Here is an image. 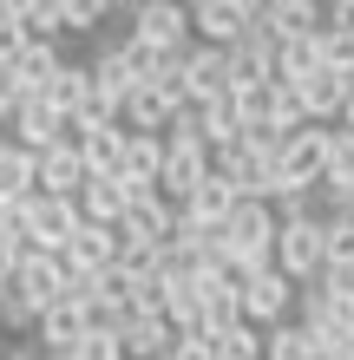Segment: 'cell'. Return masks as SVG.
I'll use <instances>...</instances> for the list:
<instances>
[{"mask_svg": "<svg viewBox=\"0 0 354 360\" xmlns=\"http://www.w3.org/2000/svg\"><path fill=\"white\" fill-rule=\"evenodd\" d=\"M276 269L289 275L296 288L322 282L328 275V217H308V223H282V243H276Z\"/></svg>", "mask_w": 354, "mask_h": 360, "instance_id": "obj_1", "label": "cell"}, {"mask_svg": "<svg viewBox=\"0 0 354 360\" xmlns=\"http://www.w3.org/2000/svg\"><path fill=\"white\" fill-rule=\"evenodd\" d=\"M328 164H335V131L308 124L282 144V197L289 190H328Z\"/></svg>", "mask_w": 354, "mask_h": 360, "instance_id": "obj_2", "label": "cell"}, {"mask_svg": "<svg viewBox=\"0 0 354 360\" xmlns=\"http://www.w3.org/2000/svg\"><path fill=\"white\" fill-rule=\"evenodd\" d=\"M191 27H197V46H243L249 27H256V0H197L191 7Z\"/></svg>", "mask_w": 354, "mask_h": 360, "instance_id": "obj_3", "label": "cell"}, {"mask_svg": "<svg viewBox=\"0 0 354 360\" xmlns=\"http://www.w3.org/2000/svg\"><path fill=\"white\" fill-rule=\"evenodd\" d=\"M20 217H27V236H33L39 256H66V243L79 236V223H86L79 203H66V197H33Z\"/></svg>", "mask_w": 354, "mask_h": 360, "instance_id": "obj_4", "label": "cell"}, {"mask_svg": "<svg viewBox=\"0 0 354 360\" xmlns=\"http://www.w3.org/2000/svg\"><path fill=\"white\" fill-rule=\"evenodd\" d=\"M296 302H302V288L289 282L282 269H269V275H256V282H243V321H249V328H263V334H269V328H282Z\"/></svg>", "mask_w": 354, "mask_h": 360, "instance_id": "obj_5", "label": "cell"}, {"mask_svg": "<svg viewBox=\"0 0 354 360\" xmlns=\"http://www.w3.org/2000/svg\"><path fill=\"white\" fill-rule=\"evenodd\" d=\"M132 33L164 53H191L197 27H191V7H177V0H144V7H132Z\"/></svg>", "mask_w": 354, "mask_h": 360, "instance_id": "obj_6", "label": "cell"}, {"mask_svg": "<svg viewBox=\"0 0 354 360\" xmlns=\"http://www.w3.org/2000/svg\"><path fill=\"white\" fill-rule=\"evenodd\" d=\"M276 46L282 39L263 27V0H256V27H249V39L243 46H230V72H236V92H249V86H276Z\"/></svg>", "mask_w": 354, "mask_h": 360, "instance_id": "obj_7", "label": "cell"}, {"mask_svg": "<svg viewBox=\"0 0 354 360\" xmlns=\"http://www.w3.org/2000/svg\"><path fill=\"white\" fill-rule=\"evenodd\" d=\"M13 288L27 295L33 314H53L59 302H72V269H66V256H27V269H20Z\"/></svg>", "mask_w": 354, "mask_h": 360, "instance_id": "obj_8", "label": "cell"}, {"mask_svg": "<svg viewBox=\"0 0 354 360\" xmlns=\"http://www.w3.org/2000/svg\"><path fill=\"white\" fill-rule=\"evenodd\" d=\"M184 92H191V105H217L236 92V72H230V53L223 46H191V59H184Z\"/></svg>", "mask_w": 354, "mask_h": 360, "instance_id": "obj_9", "label": "cell"}, {"mask_svg": "<svg viewBox=\"0 0 354 360\" xmlns=\"http://www.w3.org/2000/svg\"><path fill=\"white\" fill-rule=\"evenodd\" d=\"M86 184H92V171H86V151H79V144H59V151L39 158V197L79 203V197H86Z\"/></svg>", "mask_w": 354, "mask_h": 360, "instance_id": "obj_10", "label": "cell"}, {"mask_svg": "<svg viewBox=\"0 0 354 360\" xmlns=\"http://www.w3.org/2000/svg\"><path fill=\"white\" fill-rule=\"evenodd\" d=\"M7 131H13V144H20V151L46 158V151H59V144H66V118L53 112V98H27V112H20Z\"/></svg>", "mask_w": 354, "mask_h": 360, "instance_id": "obj_11", "label": "cell"}, {"mask_svg": "<svg viewBox=\"0 0 354 360\" xmlns=\"http://www.w3.org/2000/svg\"><path fill=\"white\" fill-rule=\"evenodd\" d=\"M33 197H39V158L7 144V158H0V217H20Z\"/></svg>", "mask_w": 354, "mask_h": 360, "instance_id": "obj_12", "label": "cell"}, {"mask_svg": "<svg viewBox=\"0 0 354 360\" xmlns=\"http://www.w3.org/2000/svg\"><path fill=\"white\" fill-rule=\"evenodd\" d=\"M66 269H79V275H106V269H118V229H106V223H79V236L66 243Z\"/></svg>", "mask_w": 354, "mask_h": 360, "instance_id": "obj_13", "label": "cell"}, {"mask_svg": "<svg viewBox=\"0 0 354 360\" xmlns=\"http://www.w3.org/2000/svg\"><path fill=\"white\" fill-rule=\"evenodd\" d=\"M92 86H99V105H106L112 118H125V105L138 98V79H132V66H125L118 46H106V53L92 59Z\"/></svg>", "mask_w": 354, "mask_h": 360, "instance_id": "obj_14", "label": "cell"}, {"mask_svg": "<svg viewBox=\"0 0 354 360\" xmlns=\"http://www.w3.org/2000/svg\"><path fill=\"white\" fill-rule=\"evenodd\" d=\"M263 27L276 39H308L328 27V7H315V0H263Z\"/></svg>", "mask_w": 354, "mask_h": 360, "instance_id": "obj_15", "label": "cell"}, {"mask_svg": "<svg viewBox=\"0 0 354 360\" xmlns=\"http://www.w3.org/2000/svg\"><path fill=\"white\" fill-rule=\"evenodd\" d=\"M33 334H39V347H46L53 360H66L92 328H86V308H79V302H59L53 314H39V328H33Z\"/></svg>", "mask_w": 354, "mask_h": 360, "instance_id": "obj_16", "label": "cell"}, {"mask_svg": "<svg viewBox=\"0 0 354 360\" xmlns=\"http://www.w3.org/2000/svg\"><path fill=\"white\" fill-rule=\"evenodd\" d=\"M177 341H184V334H177L171 314H138V321L125 328V360H164Z\"/></svg>", "mask_w": 354, "mask_h": 360, "instance_id": "obj_17", "label": "cell"}, {"mask_svg": "<svg viewBox=\"0 0 354 360\" xmlns=\"http://www.w3.org/2000/svg\"><path fill=\"white\" fill-rule=\"evenodd\" d=\"M125 210H132V184H125V177H92L86 197H79V217H86V223H106V229L125 223Z\"/></svg>", "mask_w": 354, "mask_h": 360, "instance_id": "obj_18", "label": "cell"}, {"mask_svg": "<svg viewBox=\"0 0 354 360\" xmlns=\"http://www.w3.org/2000/svg\"><path fill=\"white\" fill-rule=\"evenodd\" d=\"M197 131H203V144H210L217 158H230L236 144H243V112H236V98L197 105Z\"/></svg>", "mask_w": 354, "mask_h": 360, "instance_id": "obj_19", "label": "cell"}, {"mask_svg": "<svg viewBox=\"0 0 354 360\" xmlns=\"http://www.w3.org/2000/svg\"><path fill=\"white\" fill-rule=\"evenodd\" d=\"M79 151H86V171H92V177H118V171H125V151H132V124H125V118L106 124V131H92Z\"/></svg>", "mask_w": 354, "mask_h": 360, "instance_id": "obj_20", "label": "cell"}, {"mask_svg": "<svg viewBox=\"0 0 354 360\" xmlns=\"http://www.w3.org/2000/svg\"><path fill=\"white\" fill-rule=\"evenodd\" d=\"M164 151L171 144L164 138H144V131H132V151H125V184H138V190H164Z\"/></svg>", "mask_w": 354, "mask_h": 360, "instance_id": "obj_21", "label": "cell"}, {"mask_svg": "<svg viewBox=\"0 0 354 360\" xmlns=\"http://www.w3.org/2000/svg\"><path fill=\"white\" fill-rule=\"evenodd\" d=\"M263 360H315V334H308L302 321H282L263 334Z\"/></svg>", "mask_w": 354, "mask_h": 360, "instance_id": "obj_22", "label": "cell"}, {"mask_svg": "<svg viewBox=\"0 0 354 360\" xmlns=\"http://www.w3.org/2000/svg\"><path fill=\"white\" fill-rule=\"evenodd\" d=\"M33 53V33H27V20H20V7L13 0H0V66H20V59Z\"/></svg>", "mask_w": 354, "mask_h": 360, "instance_id": "obj_23", "label": "cell"}, {"mask_svg": "<svg viewBox=\"0 0 354 360\" xmlns=\"http://www.w3.org/2000/svg\"><path fill=\"white\" fill-rule=\"evenodd\" d=\"M210 360H263V328H223L210 334Z\"/></svg>", "mask_w": 354, "mask_h": 360, "instance_id": "obj_24", "label": "cell"}, {"mask_svg": "<svg viewBox=\"0 0 354 360\" xmlns=\"http://www.w3.org/2000/svg\"><path fill=\"white\" fill-rule=\"evenodd\" d=\"M354 190V131H335V164H328V197Z\"/></svg>", "mask_w": 354, "mask_h": 360, "instance_id": "obj_25", "label": "cell"}, {"mask_svg": "<svg viewBox=\"0 0 354 360\" xmlns=\"http://www.w3.org/2000/svg\"><path fill=\"white\" fill-rule=\"evenodd\" d=\"M328 269L354 275V223L348 217H328Z\"/></svg>", "mask_w": 354, "mask_h": 360, "instance_id": "obj_26", "label": "cell"}, {"mask_svg": "<svg viewBox=\"0 0 354 360\" xmlns=\"http://www.w3.org/2000/svg\"><path fill=\"white\" fill-rule=\"evenodd\" d=\"M59 7H66V33H99V20L112 13L106 0H59Z\"/></svg>", "mask_w": 354, "mask_h": 360, "instance_id": "obj_27", "label": "cell"}, {"mask_svg": "<svg viewBox=\"0 0 354 360\" xmlns=\"http://www.w3.org/2000/svg\"><path fill=\"white\" fill-rule=\"evenodd\" d=\"M0 321L20 334V328H39V314L27 308V295H20V288H7V295H0Z\"/></svg>", "mask_w": 354, "mask_h": 360, "instance_id": "obj_28", "label": "cell"}, {"mask_svg": "<svg viewBox=\"0 0 354 360\" xmlns=\"http://www.w3.org/2000/svg\"><path fill=\"white\" fill-rule=\"evenodd\" d=\"M66 360H125V341H106V334H86Z\"/></svg>", "mask_w": 354, "mask_h": 360, "instance_id": "obj_29", "label": "cell"}, {"mask_svg": "<svg viewBox=\"0 0 354 360\" xmlns=\"http://www.w3.org/2000/svg\"><path fill=\"white\" fill-rule=\"evenodd\" d=\"M308 197H315V190H289V197H276V217L282 223H308V217H315V203H308Z\"/></svg>", "mask_w": 354, "mask_h": 360, "instance_id": "obj_30", "label": "cell"}, {"mask_svg": "<svg viewBox=\"0 0 354 360\" xmlns=\"http://www.w3.org/2000/svg\"><path fill=\"white\" fill-rule=\"evenodd\" d=\"M328 33L354 39V0H335V7H328Z\"/></svg>", "mask_w": 354, "mask_h": 360, "instance_id": "obj_31", "label": "cell"}, {"mask_svg": "<svg viewBox=\"0 0 354 360\" xmlns=\"http://www.w3.org/2000/svg\"><path fill=\"white\" fill-rule=\"evenodd\" d=\"M0 360H53V354H46V347H39V341H13V347H7V354H0Z\"/></svg>", "mask_w": 354, "mask_h": 360, "instance_id": "obj_32", "label": "cell"}, {"mask_svg": "<svg viewBox=\"0 0 354 360\" xmlns=\"http://www.w3.org/2000/svg\"><path fill=\"white\" fill-rule=\"evenodd\" d=\"M328 217H348V223H354V190H348V197H335V210H328Z\"/></svg>", "mask_w": 354, "mask_h": 360, "instance_id": "obj_33", "label": "cell"}, {"mask_svg": "<svg viewBox=\"0 0 354 360\" xmlns=\"http://www.w3.org/2000/svg\"><path fill=\"white\" fill-rule=\"evenodd\" d=\"M341 131H354V98H348V112H341Z\"/></svg>", "mask_w": 354, "mask_h": 360, "instance_id": "obj_34", "label": "cell"}, {"mask_svg": "<svg viewBox=\"0 0 354 360\" xmlns=\"http://www.w3.org/2000/svg\"><path fill=\"white\" fill-rule=\"evenodd\" d=\"M7 144H13V138H7V131H0V158H7Z\"/></svg>", "mask_w": 354, "mask_h": 360, "instance_id": "obj_35", "label": "cell"}]
</instances>
